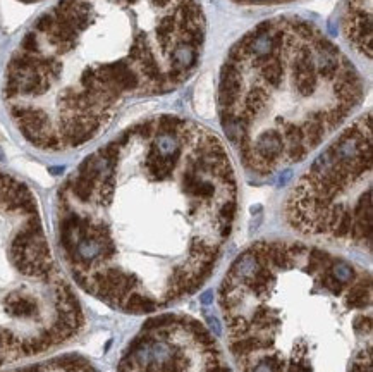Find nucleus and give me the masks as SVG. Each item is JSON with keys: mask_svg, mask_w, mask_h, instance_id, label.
Wrapping results in <instances>:
<instances>
[{"mask_svg": "<svg viewBox=\"0 0 373 372\" xmlns=\"http://www.w3.org/2000/svg\"><path fill=\"white\" fill-rule=\"evenodd\" d=\"M236 215L224 143L169 114L129 126L57 191L59 247L72 277L126 314H153L202 288Z\"/></svg>", "mask_w": 373, "mask_h": 372, "instance_id": "f257e3e1", "label": "nucleus"}, {"mask_svg": "<svg viewBox=\"0 0 373 372\" xmlns=\"http://www.w3.org/2000/svg\"><path fill=\"white\" fill-rule=\"evenodd\" d=\"M203 45L196 0H59L12 52L2 99L33 146L76 148L129 100L186 83Z\"/></svg>", "mask_w": 373, "mask_h": 372, "instance_id": "f03ea898", "label": "nucleus"}, {"mask_svg": "<svg viewBox=\"0 0 373 372\" xmlns=\"http://www.w3.org/2000/svg\"><path fill=\"white\" fill-rule=\"evenodd\" d=\"M229 351L243 372H317L344 355L371 360V276L299 241H258L219 293Z\"/></svg>", "mask_w": 373, "mask_h": 372, "instance_id": "7ed1b4c3", "label": "nucleus"}, {"mask_svg": "<svg viewBox=\"0 0 373 372\" xmlns=\"http://www.w3.org/2000/svg\"><path fill=\"white\" fill-rule=\"evenodd\" d=\"M364 97L359 71L320 28L277 18L225 57L217 107L244 169L270 178L306 159Z\"/></svg>", "mask_w": 373, "mask_h": 372, "instance_id": "20e7f679", "label": "nucleus"}, {"mask_svg": "<svg viewBox=\"0 0 373 372\" xmlns=\"http://www.w3.org/2000/svg\"><path fill=\"white\" fill-rule=\"evenodd\" d=\"M284 219L306 238L370 252V112L347 126L298 179L286 198Z\"/></svg>", "mask_w": 373, "mask_h": 372, "instance_id": "39448f33", "label": "nucleus"}, {"mask_svg": "<svg viewBox=\"0 0 373 372\" xmlns=\"http://www.w3.org/2000/svg\"><path fill=\"white\" fill-rule=\"evenodd\" d=\"M346 36L359 55L371 57V0H349L344 19Z\"/></svg>", "mask_w": 373, "mask_h": 372, "instance_id": "423d86ee", "label": "nucleus"}, {"mask_svg": "<svg viewBox=\"0 0 373 372\" xmlns=\"http://www.w3.org/2000/svg\"><path fill=\"white\" fill-rule=\"evenodd\" d=\"M239 4H278V2H289V0H236Z\"/></svg>", "mask_w": 373, "mask_h": 372, "instance_id": "0eeeda50", "label": "nucleus"}]
</instances>
